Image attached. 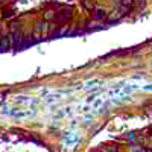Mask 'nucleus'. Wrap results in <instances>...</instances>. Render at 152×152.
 Segmentation results:
<instances>
[{
    "mask_svg": "<svg viewBox=\"0 0 152 152\" xmlns=\"http://www.w3.org/2000/svg\"><path fill=\"white\" fill-rule=\"evenodd\" d=\"M97 85H100V81L99 79H90V81H87L84 84L82 88H85V90H93V88H96Z\"/></svg>",
    "mask_w": 152,
    "mask_h": 152,
    "instance_id": "obj_3",
    "label": "nucleus"
},
{
    "mask_svg": "<svg viewBox=\"0 0 152 152\" xmlns=\"http://www.w3.org/2000/svg\"><path fill=\"white\" fill-rule=\"evenodd\" d=\"M72 113H73L72 107H66V108H62V110L59 111V116H70Z\"/></svg>",
    "mask_w": 152,
    "mask_h": 152,
    "instance_id": "obj_6",
    "label": "nucleus"
},
{
    "mask_svg": "<svg viewBox=\"0 0 152 152\" xmlns=\"http://www.w3.org/2000/svg\"><path fill=\"white\" fill-rule=\"evenodd\" d=\"M131 152H146V151H145L143 148H140V146H138V148H134Z\"/></svg>",
    "mask_w": 152,
    "mask_h": 152,
    "instance_id": "obj_9",
    "label": "nucleus"
},
{
    "mask_svg": "<svg viewBox=\"0 0 152 152\" xmlns=\"http://www.w3.org/2000/svg\"><path fill=\"white\" fill-rule=\"evenodd\" d=\"M146 152H152V151H146Z\"/></svg>",
    "mask_w": 152,
    "mask_h": 152,
    "instance_id": "obj_12",
    "label": "nucleus"
},
{
    "mask_svg": "<svg viewBox=\"0 0 152 152\" xmlns=\"http://www.w3.org/2000/svg\"><path fill=\"white\" fill-rule=\"evenodd\" d=\"M100 152H102V151H100Z\"/></svg>",
    "mask_w": 152,
    "mask_h": 152,
    "instance_id": "obj_14",
    "label": "nucleus"
},
{
    "mask_svg": "<svg viewBox=\"0 0 152 152\" xmlns=\"http://www.w3.org/2000/svg\"><path fill=\"white\" fill-rule=\"evenodd\" d=\"M0 2H2V0H0Z\"/></svg>",
    "mask_w": 152,
    "mask_h": 152,
    "instance_id": "obj_13",
    "label": "nucleus"
},
{
    "mask_svg": "<svg viewBox=\"0 0 152 152\" xmlns=\"http://www.w3.org/2000/svg\"><path fill=\"white\" fill-rule=\"evenodd\" d=\"M6 47H8V38L5 37L2 40V44H0V50H6Z\"/></svg>",
    "mask_w": 152,
    "mask_h": 152,
    "instance_id": "obj_7",
    "label": "nucleus"
},
{
    "mask_svg": "<svg viewBox=\"0 0 152 152\" xmlns=\"http://www.w3.org/2000/svg\"><path fill=\"white\" fill-rule=\"evenodd\" d=\"M5 114L15 117V119H28L35 116V110H12V111H3Z\"/></svg>",
    "mask_w": 152,
    "mask_h": 152,
    "instance_id": "obj_1",
    "label": "nucleus"
},
{
    "mask_svg": "<svg viewBox=\"0 0 152 152\" xmlns=\"http://www.w3.org/2000/svg\"><path fill=\"white\" fill-rule=\"evenodd\" d=\"M132 2H134V0H123V5H126V6H131V5H132Z\"/></svg>",
    "mask_w": 152,
    "mask_h": 152,
    "instance_id": "obj_10",
    "label": "nucleus"
},
{
    "mask_svg": "<svg viewBox=\"0 0 152 152\" xmlns=\"http://www.w3.org/2000/svg\"><path fill=\"white\" fill-rule=\"evenodd\" d=\"M61 94H62V93H53V94L46 96V102H56V100L61 99Z\"/></svg>",
    "mask_w": 152,
    "mask_h": 152,
    "instance_id": "obj_5",
    "label": "nucleus"
},
{
    "mask_svg": "<svg viewBox=\"0 0 152 152\" xmlns=\"http://www.w3.org/2000/svg\"><path fill=\"white\" fill-rule=\"evenodd\" d=\"M142 88H143V90H146V91H152V84H149V85H143Z\"/></svg>",
    "mask_w": 152,
    "mask_h": 152,
    "instance_id": "obj_8",
    "label": "nucleus"
},
{
    "mask_svg": "<svg viewBox=\"0 0 152 152\" xmlns=\"http://www.w3.org/2000/svg\"><path fill=\"white\" fill-rule=\"evenodd\" d=\"M102 152H117V151L116 149H104Z\"/></svg>",
    "mask_w": 152,
    "mask_h": 152,
    "instance_id": "obj_11",
    "label": "nucleus"
},
{
    "mask_svg": "<svg viewBox=\"0 0 152 152\" xmlns=\"http://www.w3.org/2000/svg\"><path fill=\"white\" fill-rule=\"evenodd\" d=\"M64 145H67V146H73V145H76L79 142V134L78 132H75V131H70V132H67V134H64Z\"/></svg>",
    "mask_w": 152,
    "mask_h": 152,
    "instance_id": "obj_2",
    "label": "nucleus"
},
{
    "mask_svg": "<svg viewBox=\"0 0 152 152\" xmlns=\"http://www.w3.org/2000/svg\"><path fill=\"white\" fill-rule=\"evenodd\" d=\"M94 17L97 20H104L107 17V9L105 8H96L94 9Z\"/></svg>",
    "mask_w": 152,
    "mask_h": 152,
    "instance_id": "obj_4",
    "label": "nucleus"
}]
</instances>
